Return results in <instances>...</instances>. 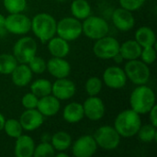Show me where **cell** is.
<instances>
[{"instance_id":"38","label":"cell","mask_w":157,"mask_h":157,"mask_svg":"<svg viewBox=\"0 0 157 157\" xmlns=\"http://www.w3.org/2000/svg\"><path fill=\"white\" fill-rule=\"evenodd\" d=\"M149 114V120H150V123L154 126L157 127V106L156 104L150 109V111L148 112Z\"/></svg>"},{"instance_id":"13","label":"cell","mask_w":157,"mask_h":157,"mask_svg":"<svg viewBox=\"0 0 157 157\" xmlns=\"http://www.w3.org/2000/svg\"><path fill=\"white\" fill-rule=\"evenodd\" d=\"M83 105L85 117L92 121L101 120L106 113V107L101 98L98 96L88 97Z\"/></svg>"},{"instance_id":"26","label":"cell","mask_w":157,"mask_h":157,"mask_svg":"<svg viewBox=\"0 0 157 157\" xmlns=\"http://www.w3.org/2000/svg\"><path fill=\"white\" fill-rule=\"evenodd\" d=\"M72 137L71 135L63 131L55 132L51 137V144L53 146L55 151H66L72 145Z\"/></svg>"},{"instance_id":"28","label":"cell","mask_w":157,"mask_h":157,"mask_svg":"<svg viewBox=\"0 0 157 157\" xmlns=\"http://www.w3.org/2000/svg\"><path fill=\"white\" fill-rule=\"evenodd\" d=\"M18 64L17 59L13 54L3 53L0 54V74L8 75Z\"/></svg>"},{"instance_id":"31","label":"cell","mask_w":157,"mask_h":157,"mask_svg":"<svg viewBox=\"0 0 157 157\" xmlns=\"http://www.w3.org/2000/svg\"><path fill=\"white\" fill-rule=\"evenodd\" d=\"M102 86H103V81L97 76H91L86 80L85 84L86 92L89 97L98 96V94L101 92Z\"/></svg>"},{"instance_id":"4","label":"cell","mask_w":157,"mask_h":157,"mask_svg":"<svg viewBox=\"0 0 157 157\" xmlns=\"http://www.w3.org/2000/svg\"><path fill=\"white\" fill-rule=\"evenodd\" d=\"M123 70L126 74L127 79L135 86L146 85L151 77L149 65L138 59L127 61Z\"/></svg>"},{"instance_id":"7","label":"cell","mask_w":157,"mask_h":157,"mask_svg":"<svg viewBox=\"0 0 157 157\" xmlns=\"http://www.w3.org/2000/svg\"><path fill=\"white\" fill-rule=\"evenodd\" d=\"M38 45L36 40L29 36H24L17 40L13 46V55L18 63H28L36 54Z\"/></svg>"},{"instance_id":"37","label":"cell","mask_w":157,"mask_h":157,"mask_svg":"<svg viewBox=\"0 0 157 157\" xmlns=\"http://www.w3.org/2000/svg\"><path fill=\"white\" fill-rule=\"evenodd\" d=\"M145 1L146 0H119L121 7L132 12L137 11L141 7H143Z\"/></svg>"},{"instance_id":"36","label":"cell","mask_w":157,"mask_h":157,"mask_svg":"<svg viewBox=\"0 0 157 157\" xmlns=\"http://www.w3.org/2000/svg\"><path fill=\"white\" fill-rule=\"evenodd\" d=\"M39 98L34 95L33 93L29 92L25 94L21 98V105L25 109H36L38 105Z\"/></svg>"},{"instance_id":"24","label":"cell","mask_w":157,"mask_h":157,"mask_svg":"<svg viewBox=\"0 0 157 157\" xmlns=\"http://www.w3.org/2000/svg\"><path fill=\"white\" fill-rule=\"evenodd\" d=\"M135 40L142 48L148 46H155L156 43V36L155 31L146 26L140 27L135 32Z\"/></svg>"},{"instance_id":"5","label":"cell","mask_w":157,"mask_h":157,"mask_svg":"<svg viewBox=\"0 0 157 157\" xmlns=\"http://www.w3.org/2000/svg\"><path fill=\"white\" fill-rule=\"evenodd\" d=\"M93 137L98 144V147L106 151H113L117 149L121 139L116 129L110 125L99 127L95 132Z\"/></svg>"},{"instance_id":"39","label":"cell","mask_w":157,"mask_h":157,"mask_svg":"<svg viewBox=\"0 0 157 157\" xmlns=\"http://www.w3.org/2000/svg\"><path fill=\"white\" fill-rule=\"evenodd\" d=\"M113 60L116 62V63H118V64H120V63H121L123 61H124V59H123V57L121 55V53L119 52L118 54H116L114 57H113Z\"/></svg>"},{"instance_id":"25","label":"cell","mask_w":157,"mask_h":157,"mask_svg":"<svg viewBox=\"0 0 157 157\" xmlns=\"http://www.w3.org/2000/svg\"><path fill=\"white\" fill-rule=\"evenodd\" d=\"M71 13L74 17L84 20L92 13V8L87 0H74L71 4Z\"/></svg>"},{"instance_id":"9","label":"cell","mask_w":157,"mask_h":157,"mask_svg":"<svg viewBox=\"0 0 157 157\" xmlns=\"http://www.w3.org/2000/svg\"><path fill=\"white\" fill-rule=\"evenodd\" d=\"M120 46L118 40L107 35L96 40L93 46V52L99 59L110 60L120 52Z\"/></svg>"},{"instance_id":"11","label":"cell","mask_w":157,"mask_h":157,"mask_svg":"<svg viewBox=\"0 0 157 157\" xmlns=\"http://www.w3.org/2000/svg\"><path fill=\"white\" fill-rule=\"evenodd\" d=\"M72 154L75 157H91L98 151V144L91 135H83L72 143Z\"/></svg>"},{"instance_id":"3","label":"cell","mask_w":157,"mask_h":157,"mask_svg":"<svg viewBox=\"0 0 157 157\" xmlns=\"http://www.w3.org/2000/svg\"><path fill=\"white\" fill-rule=\"evenodd\" d=\"M56 19L48 13H39L31 19V30L43 43L56 35Z\"/></svg>"},{"instance_id":"32","label":"cell","mask_w":157,"mask_h":157,"mask_svg":"<svg viewBox=\"0 0 157 157\" xmlns=\"http://www.w3.org/2000/svg\"><path fill=\"white\" fill-rule=\"evenodd\" d=\"M6 10L9 13H21L27 7V0H3Z\"/></svg>"},{"instance_id":"43","label":"cell","mask_w":157,"mask_h":157,"mask_svg":"<svg viewBox=\"0 0 157 157\" xmlns=\"http://www.w3.org/2000/svg\"><path fill=\"white\" fill-rule=\"evenodd\" d=\"M55 1H57V2H59V3H63V2H65V1H67V0H55Z\"/></svg>"},{"instance_id":"33","label":"cell","mask_w":157,"mask_h":157,"mask_svg":"<svg viewBox=\"0 0 157 157\" xmlns=\"http://www.w3.org/2000/svg\"><path fill=\"white\" fill-rule=\"evenodd\" d=\"M27 64L31 70V72L37 75L43 74L47 68V62L43 58L37 55H35Z\"/></svg>"},{"instance_id":"17","label":"cell","mask_w":157,"mask_h":157,"mask_svg":"<svg viewBox=\"0 0 157 157\" xmlns=\"http://www.w3.org/2000/svg\"><path fill=\"white\" fill-rule=\"evenodd\" d=\"M46 70L56 79L68 77L71 73V65L64 58L52 57L47 62Z\"/></svg>"},{"instance_id":"12","label":"cell","mask_w":157,"mask_h":157,"mask_svg":"<svg viewBox=\"0 0 157 157\" xmlns=\"http://www.w3.org/2000/svg\"><path fill=\"white\" fill-rule=\"evenodd\" d=\"M127 76L124 70L119 66H109L102 75L103 83L111 89L123 88L127 84Z\"/></svg>"},{"instance_id":"30","label":"cell","mask_w":157,"mask_h":157,"mask_svg":"<svg viewBox=\"0 0 157 157\" xmlns=\"http://www.w3.org/2000/svg\"><path fill=\"white\" fill-rule=\"evenodd\" d=\"M3 131L6 132V134L13 139H17L21 134H23V128L17 119H8L6 120L4 129Z\"/></svg>"},{"instance_id":"35","label":"cell","mask_w":157,"mask_h":157,"mask_svg":"<svg viewBox=\"0 0 157 157\" xmlns=\"http://www.w3.org/2000/svg\"><path fill=\"white\" fill-rule=\"evenodd\" d=\"M141 61H143L147 65H151L155 62L156 59V51L154 46L144 47L140 55Z\"/></svg>"},{"instance_id":"40","label":"cell","mask_w":157,"mask_h":157,"mask_svg":"<svg viewBox=\"0 0 157 157\" xmlns=\"http://www.w3.org/2000/svg\"><path fill=\"white\" fill-rule=\"evenodd\" d=\"M5 122H6V118H5V116H4L2 113H0V132L3 131Z\"/></svg>"},{"instance_id":"21","label":"cell","mask_w":157,"mask_h":157,"mask_svg":"<svg viewBox=\"0 0 157 157\" xmlns=\"http://www.w3.org/2000/svg\"><path fill=\"white\" fill-rule=\"evenodd\" d=\"M48 51L52 57L65 58L70 52L69 42L59 36H54L48 40Z\"/></svg>"},{"instance_id":"10","label":"cell","mask_w":157,"mask_h":157,"mask_svg":"<svg viewBox=\"0 0 157 157\" xmlns=\"http://www.w3.org/2000/svg\"><path fill=\"white\" fill-rule=\"evenodd\" d=\"M5 29L13 35H26L31 30V19L21 13H12L6 17Z\"/></svg>"},{"instance_id":"1","label":"cell","mask_w":157,"mask_h":157,"mask_svg":"<svg viewBox=\"0 0 157 157\" xmlns=\"http://www.w3.org/2000/svg\"><path fill=\"white\" fill-rule=\"evenodd\" d=\"M142 124L141 115L130 109L122 110L117 115L113 127L121 137L132 138L137 134Z\"/></svg>"},{"instance_id":"15","label":"cell","mask_w":157,"mask_h":157,"mask_svg":"<svg viewBox=\"0 0 157 157\" xmlns=\"http://www.w3.org/2000/svg\"><path fill=\"white\" fill-rule=\"evenodd\" d=\"M19 122L23 128V131L33 132L38 130L44 122V116L37 109H25V111L20 115Z\"/></svg>"},{"instance_id":"16","label":"cell","mask_w":157,"mask_h":157,"mask_svg":"<svg viewBox=\"0 0 157 157\" xmlns=\"http://www.w3.org/2000/svg\"><path fill=\"white\" fill-rule=\"evenodd\" d=\"M112 22L119 30L129 31L133 29L135 25V18L132 11H129L121 6L113 11Z\"/></svg>"},{"instance_id":"8","label":"cell","mask_w":157,"mask_h":157,"mask_svg":"<svg viewBox=\"0 0 157 157\" xmlns=\"http://www.w3.org/2000/svg\"><path fill=\"white\" fill-rule=\"evenodd\" d=\"M56 34L68 42L77 40L82 34V23L74 17H65L56 25Z\"/></svg>"},{"instance_id":"27","label":"cell","mask_w":157,"mask_h":157,"mask_svg":"<svg viewBox=\"0 0 157 157\" xmlns=\"http://www.w3.org/2000/svg\"><path fill=\"white\" fill-rule=\"evenodd\" d=\"M52 83L45 78H40L30 83V92L36 95L39 98L52 94Z\"/></svg>"},{"instance_id":"34","label":"cell","mask_w":157,"mask_h":157,"mask_svg":"<svg viewBox=\"0 0 157 157\" xmlns=\"http://www.w3.org/2000/svg\"><path fill=\"white\" fill-rule=\"evenodd\" d=\"M55 155V150L51 143L43 142L37 146H35L33 156L34 157H47L53 156Z\"/></svg>"},{"instance_id":"29","label":"cell","mask_w":157,"mask_h":157,"mask_svg":"<svg viewBox=\"0 0 157 157\" xmlns=\"http://www.w3.org/2000/svg\"><path fill=\"white\" fill-rule=\"evenodd\" d=\"M139 138V140L142 143H151L153 141H156L157 140V131L156 127L152 125L151 123L149 124H145L140 127L137 134H136Z\"/></svg>"},{"instance_id":"41","label":"cell","mask_w":157,"mask_h":157,"mask_svg":"<svg viewBox=\"0 0 157 157\" xmlns=\"http://www.w3.org/2000/svg\"><path fill=\"white\" fill-rule=\"evenodd\" d=\"M5 21H6V17L0 14V29H5Z\"/></svg>"},{"instance_id":"2","label":"cell","mask_w":157,"mask_h":157,"mask_svg":"<svg viewBox=\"0 0 157 157\" xmlns=\"http://www.w3.org/2000/svg\"><path fill=\"white\" fill-rule=\"evenodd\" d=\"M155 94L151 87L146 85L137 86L130 96L131 109L140 115H145L155 105Z\"/></svg>"},{"instance_id":"22","label":"cell","mask_w":157,"mask_h":157,"mask_svg":"<svg viewBox=\"0 0 157 157\" xmlns=\"http://www.w3.org/2000/svg\"><path fill=\"white\" fill-rule=\"evenodd\" d=\"M85 117L83 105L78 102H71L67 104L63 110V120L70 124L80 122Z\"/></svg>"},{"instance_id":"6","label":"cell","mask_w":157,"mask_h":157,"mask_svg":"<svg viewBox=\"0 0 157 157\" xmlns=\"http://www.w3.org/2000/svg\"><path fill=\"white\" fill-rule=\"evenodd\" d=\"M109 31V26L106 19L98 16H89L82 23V32L90 40H98L107 36Z\"/></svg>"},{"instance_id":"14","label":"cell","mask_w":157,"mask_h":157,"mask_svg":"<svg viewBox=\"0 0 157 157\" xmlns=\"http://www.w3.org/2000/svg\"><path fill=\"white\" fill-rule=\"evenodd\" d=\"M76 93L75 84L67 77L56 79L52 85V95L60 101H65L72 98Z\"/></svg>"},{"instance_id":"23","label":"cell","mask_w":157,"mask_h":157,"mask_svg":"<svg viewBox=\"0 0 157 157\" xmlns=\"http://www.w3.org/2000/svg\"><path fill=\"white\" fill-rule=\"evenodd\" d=\"M141 45L135 40H128L120 46V53L124 61L135 60L140 58L142 52Z\"/></svg>"},{"instance_id":"19","label":"cell","mask_w":157,"mask_h":157,"mask_svg":"<svg viewBox=\"0 0 157 157\" xmlns=\"http://www.w3.org/2000/svg\"><path fill=\"white\" fill-rule=\"evenodd\" d=\"M35 142L29 135L21 134L16 139L14 145V155L17 157L33 156Z\"/></svg>"},{"instance_id":"18","label":"cell","mask_w":157,"mask_h":157,"mask_svg":"<svg viewBox=\"0 0 157 157\" xmlns=\"http://www.w3.org/2000/svg\"><path fill=\"white\" fill-rule=\"evenodd\" d=\"M44 117H53L61 109V101L50 94L40 98L36 108Z\"/></svg>"},{"instance_id":"42","label":"cell","mask_w":157,"mask_h":157,"mask_svg":"<svg viewBox=\"0 0 157 157\" xmlns=\"http://www.w3.org/2000/svg\"><path fill=\"white\" fill-rule=\"evenodd\" d=\"M54 155L57 157H68V155L65 154V153H63V151H60L58 154H55Z\"/></svg>"},{"instance_id":"20","label":"cell","mask_w":157,"mask_h":157,"mask_svg":"<svg viewBox=\"0 0 157 157\" xmlns=\"http://www.w3.org/2000/svg\"><path fill=\"white\" fill-rule=\"evenodd\" d=\"M10 75L12 82L16 86L24 87L31 83L33 73L27 63H18Z\"/></svg>"}]
</instances>
